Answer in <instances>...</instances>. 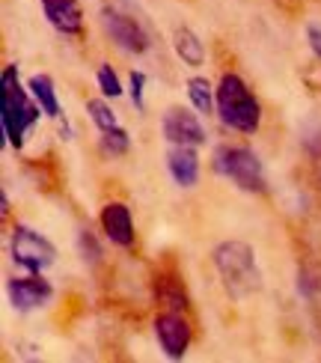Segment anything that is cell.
<instances>
[{"mask_svg":"<svg viewBox=\"0 0 321 363\" xmlns=\"http://www.w3.org/2000/svg\"><path fill=\"white\" fill-rule=\"evenodd\" d=\"M101 230L116 247H134V218L125 203H107L101 208Z\"/></svg>","mask_w":321,"mask_h":363,"instance_id":"10","label":"cell"},{"mask_svg":"<svg viewBox=\"0 0 321 363\" xmlns=\"http://www.w3.org/2000/svg\"><path fill=\"white\" fill-rule=\"evenodd\" d=\"M164 138L173 146H203L205 143V128L196 119V113H191L188 108H170L164 113Z\"/></svg>","mask_w":321,"mask_h":363,"instance_id":"8","label":"cell"},{"mask_svg":"<svg viewBox=\"0 0 321 363\" xmlns=\"http://www.w3.org/2000/svg\"><path fill=\"white\" fill-rule=\"evenodd\" d=\"M42 12L63 36H78L84 30V9L78 0H42Z\"/></svg>","mask_w":321,"mask_h":363,"instance_id":"11","label":"cell"},{"mask_svg":"<svg viewBox=\"0 0 321 363\" xmlns=\"http://www.w3.org/2000/svg\"><path fill=\"white\" fill-rule=\"evenodd\" d=\"M307 39H310L312 54L321 60V27H318V24H310V27H307Z\"/></svg>","mask_w":321,"mask_h":363,"instance_id":"22","label":"cell"},{"mask_svg":"<svg viewBox=\"0 0 321 363\" xmlns=\"http://www.w3.org/2000/svg\"><path fill=\"white\" fill-rule=\"evenodd\" d=\"M167 170L179 188H193L200 179V158H196L193 146H173L167 152Z\"/></svg>","mask_w":321,"mask_h":363,"instance_id":"12","label":"cell"},{"mask_svg":"<svg viewBox=\"0 0 321 363\" xmlns=\"http://www.w3.org/2000/svg\"><path fill=\"white\" fill-rule=\"evenodd\" d=\"M101 24L107 30V36L116 42V48L128 51V54H146L149 51L146 30L137 24L131 15H122L116 9H101Z\"/></svg>","mask_w":321,"mask_h":363,"instance_id":"6","label":"cell"},{"mask_svg":"<svg viewBox=\"0 0 321 363\" xmlns=\"http://www.w3.org/2000/svg\"><path fill=\"white\" fill-rule=\"evenodd\" d=\"M214 104H218L220 123L229 125L232 131H241V134L259 131L262 108H259L256 96L250 93V86L244 84L235 72H226L220 78L218 89H214Z\"/></svg>","mask_w":321,"mask_h":363,"instance_id":"2","label":"cell"},{"mask_svg":"<svg viewBox=\"0 0 321 363\" xmlns=\"http://www.w3.org/2000/svg\"><path fill=\"white\" fill-rule=\"evenodd\" d=\"M54 298V289L48 280H42L39 274H30V277H12L9 280V301L15 310L30 313V310H39L45 307L48 301Z\"/></svg>","mask_w":321,"mask_h":363,"instance_id":"9","label":"cell"},{"mask_svg":"<svg viewBox=\"0 0 321 363\" xmlns=\"http://www.w3.org/2000/svg\"><path fill=\"white\" fill-rule=\"evenodd\" d=\"M9 253L12 262L27 268L30 274H42L48 265H54L57 259V247L51 245L45 235H39L36 230H30L24 223L12 226V241H9Z\"/></svg>","mask_w":321,"mask_h":363,"instance_id":"5","label":"cell"},{"mask_svg":"<svg viewBox=\"0 0 321 363\" xmlns=\"http://www.w3.org/2000/svg\"><path fill=\"white\" fill-rule=\"evenodd\" d=\"M81 253H84V259H89V262H96L98 256H101V250H98V245H96V238H93V233L89 230H81Z\"/></svg>","mask_w":321,"mask_h":363,"instance_id":"21","label":"cell"},{"mask_svg":"<svg viewBox=\"0 0 321 363\" xmlns=\"http://www.w3.org/2000/svg\"><path fill=\"white\" fill-rule=\"evenodd\" d=\"M188 96H191V104L196 108V113H211L218 111V104H214V89L205 78H191L188 81Z\"/></svg>","mask_w":321,"mask_h":363,"instance_id":"15","label":"cell"},{"mask_svg":"<svg viewBox=\"0 0 321 363\" xmlns=\"http://www.w3.org/2000/svg\"><path fill=\"white\" fill-rule=\"evenodd\" d=\"M39 101L30 96V89L18 84V66L9 63L4 69V78H0V125H4L9 146H24L27 134L39 123Z\"/></svg>","mask_w":321,"mask_h":363,"instance_id":"1","label":"cell"},{"mask_svg":"<svg viewBox=\"0 0 321 363\" xmlns=\"http://www.w3.org/2000/svg\"><path fill=\"white\" fill-rule=\"evenodd\" d=\"M143 86H146V74H143V72H131V78H128V96H131V101H134L137 111H146Z\"/></svg>","mask_w":321,"mask_h":363,"instance_id":"20","label":"cell"},{"mask_svg":"<svg viewBox=\"0 0 321 363\" xmlns=\"http://www.w3.org/2000/svg\"><path fill=\"white\" fill-rule=\"evenodd\" d=\"M214 268L223 277L226 289L235 298H244L259 289V268H256V250L244 241H223L214 247Z\"/></svg>","mask_w":321,"mask_h":363,"instance_id":"3","label":"cell"},{"mask_svg":"<svg viewBox=\"0 0 321 363\" xmlns=\"http://www.w3.org/2000/svg\"><path fill=\"white\" fill-rule=\"evenodd\" d=\"M214 170L226 176L229 182H235V185L247 194L268 191L262 161H259L256 152H250L247 146H220L218 152H214Z\"/></svg>","mask_w":321,"mask_h":363,"instance_id":"4","label":"cell"},{"mask_svg":"<svg viewBox=\"0 0 321 363\" xmlns=\"http://www.w3.org/2000/svg\"><path fill=\"white\" fill-rule=\"evenodd\" d=\"M158 301H164L170 310H185L188 298L181 292V286L176 280H158Z\"/></svg>","mask_w":321,"mask_h":363,"instance_id":"17","label":"cell"},{"mask_svg":"<svg viewBox=\"0 0 321 363\" xmlns=\"http://www.w3.org/2000/svg\"><path fill=\"white\" fill-rule=\"evenodd\" d=\"M173 48H176V54L181 57V63H188V66H193V69L205 63V45H203L200 36H196L193 30H188V27H179V30H176Z\"/></svg>","mask_w":321,"mask_h":363,"instance_id":"13","label":"cell"},{"mask_svg":"<svg viewBox=\"0 0 321 363\" xmlns=\"http://www.w3.org/2000/svg\"><path fill=\"white\" fill-rule=\"evenodd\" d=\"M27 89H30V96H33L39 101V108L45 116H51V119H60V101H57V89H54V81L48 78V74H33V78L27 81Z\"/></svg>","mask_w":321,"mask_h":363,"instance_id":"14","label":"cell"},{"mask_svg":"<svg viewBox=\"0 0 321 363\" xmlns=\"http://www.w3.org/2000/svg\"><path fill=\"white\" fill-rule=\"evenodd\" d=\"M86 111H89V116H93V123L98 125V131H107V128H116L119 125L116 123V113L111 111V104L101 101V99H89L86 101Z\"/></svg>","mask_w":321,"mask_h":363,"instance_id":"18","label":"cell"},{"mask_svg":"<svg viewBox=\"0 0 321 363\" xmlns=\"http://www.w3.org/2000/svg\"><path fill=\"white\" fill-rule=\"evenodd\" d=\"M155 337H158V345L164 349L167 357H185L188 345H191V325L188 319L181 315V310H167V313H158L155 319Z\"/></svg>","mask_w":321,"mask_h":363,"instance_id":"7","label":"cell"},{"mask_svg":"<svg viewBox=\"0 0 321 363\" xmlns=\"http://www.w3.org/2000/svg\"><path fill=\"white\" fill-rule=\"evenodd\" d=\"M98 89H101V96H107V99H119L122 96V84H119V78H116V72L111 69V66H98Z\"/></svg>","mask_w":321,"mask_h":363,"instance_id":"19","label":"cell"},{"mask_svg":"<svg viewBox=\"0 0 321 363\" xmlns=\"http://www.w3.org/2000/svg\"><path fill=\"white\" fill-rule=\"evenodd\" d=\"M128 146H131V140H128V131L125 128H107V131H101V149L107 155H125L128 152Z\"/></svg>","mask_w":321,"mask_h":363,"instance_id":"16","label":"cell"}]
</instances>
